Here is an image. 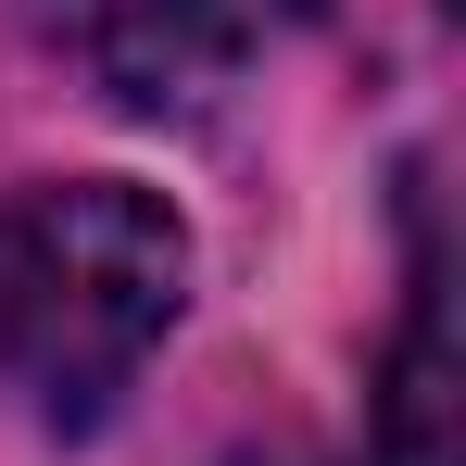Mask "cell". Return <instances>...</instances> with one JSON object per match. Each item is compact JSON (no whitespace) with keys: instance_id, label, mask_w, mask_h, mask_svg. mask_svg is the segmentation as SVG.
Listing matches in <instances>:
<instances>
[{"instance_id":"cell-4","label":"cell","mask_w":466,"mask_h":466,"mask_svg":"<svg viewBox=\"0 0 466 466\" xmlns=\"http://www.w3.org/2000/svg\"><path fill=\"white\" fill-rule=\"evenodd\" d=\"M25 353V252H13V215H0V366Z\"/></svg>"},{"instance_id":"cell-2","label":"cell","mask_w":466,"mask_h":466,"mask_svg":"<svg viewBox=\"0 0 466 466\" xmlns=\"http://www.w3.org/2000/svg\"><path fill=\"white\" fill-rule=\"evenodd\" d=\"M278 13L290 0H51V25L88 51V76L139 114H202L265 51Z\"/></svg>"},{"instance_id":"cell-1","label":"cell","mask_w":466,"mask_h":466,"mask_svg":"<svg viewBox=\"0 0 466 466\" xmlns=\"http://www.w3.org/2000/svg\"><path fill=\"white\" fill-rule=\"evenodd\" d=\"M13 252H25V379L51 403V429H88L114 390L139 379L177 303H189V239L152 189L127 177H64L13 202Z\"/></svg>"},{"instance_id":"cell-3","label":"cell","mask_w":466,"mask_h":466,"mask_svg":"<svg viewBox=\"0 0 466 466\" xmlns=\"http://www.w3.org/2000/svg\"><path fill=\"white\" fill-rule=\"evenodd\" d=\"M379 454L390 466H454V340H441V278L403 315V353H390V403H379Z\"/></svg>"}]
</instances>
